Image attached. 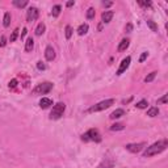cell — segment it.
Instances as JSON below:
<instances>
[{
  "mask_svg": "<svg viewBox=\"0 0 168 168\" xmlns=\"http://www.w3.org/2000/svg\"><path fill=\"white\" fill-rule=\"evenodd\" d=\"M167 147H168V141H167V139L155 142V143L151 144V146L146 147V150H144V153H143V158H150V156L158 155L160 153H163Z\"/></svg>",
  "mask_w": 168,
  "mask_h": 168,
  "instance_id": "6da1fadb",
  "label": "cell"
},
{
  "mask_svg": "<svg viewBox=\"0 0 168 168\" xmlns=\"http://www.w3.org/2000/svg\"><path fill=\"white\" fill-rule=\"evenodd\" d=\"M82 141L83 142H101V135L97 129H89L88 131H86L82 135Z\"/></svg>",
  "mask_w": 168,
  "mask_h": 168,
  "instance_id": "7a4b0ae2",
  "label": "cell"
},
{
  "mask_svg": "<svg viewBox=\"0 0 168 168\" xmlns=\"http://www.w3.org/2000/svg\"><path fill=\"white\" fill-rule=\"evenodd\" d=\"M114 104V100L113 99H108V100H104V101H100L97 104L92 105L91 108L87 109V113H95V112H101V110H105L108 109L109 106H112Z\"/></svg>",
  "mask_w": 168,
  "mask_h": 168,
  "instance_id": "3957f363",
  "label": "cell"
},
{
  "mask_svg": "<svg viewBox=\"0 0 168 168\" xmlns=\"http://www.w3.org/2000/svg\"><path fill=\"white\" fill-rule=\"evenodd\" d=\"M66 110V104L64 103H57L54 106L51 112H50V120H59L60 117L63 116Z\"/></svg>",
  "mask_w": 168,
  "mask_h": 168,
  "instance_id": "277c9868",
  "label": "cell"
},
{
  "mask_svg": "<svg viewBox=\"0 0 168 168\" xmlns=\"http://www.w3.org/2000/svg\"><path fill=\"white\" fill-rule=\"evenodd\" d=\"M53 89V83L50 82H45V83H41L33 89V93L34 95H46L49 93L50 91Z\"/></svg>",
  "mask_w": 168,
  "mask_h": 168,
  "instance_id": "5b68a950",
  "label": "cell"
},
{
  "mask_svg": "<svg viewBox=\"0 0 168 168\" xmlns=\"http://www.w3.org/2000/svg\"><path fill=\"white\" fill-rule=\"evenodd\" d=\"M126 150L129 151V153H133V154H138L141 153V151L146 147V143L144 142H141V143H129L126 144Z\"/></svg>",
  "mask_w": 168,
  "mask_h": 168,
  "instance_id": "8992f818",
  "label": "cell"
},
{
  "mask_svg": "<svg viewBox=\"0 0 168 168\" xmlns=\"http://www.w3.org/2000/svg\"><path fill=\"white\" fill-rule=\"evenodd\" d=\"M38 16H40V11H38L36 7H30L29 9H28V12H26V20L29 22L36 21L38 19Z\"/></svg>",
  "mask_w": 168,
  "mask_h": 168,
  "instance_id": "52a82bcc",
  "label": "cell"
},
{
  "mask_svg": "<svg viewBox=\"0 0 168 168\" xmlns=\"http://www.w3.org/2000/svg\"><path fill=\"white\" fill-rule=\"evenodd\" d=\"M130 62H131V58L130 57H126L125 59H122V62H121V64H120V67H118V70H117L116 74L117 75H122V74H124V72L129 69V66H130Z\"/></svg>",
  "mask_w": 168,
  "mask_h": 168,
  "instance_id": "ba28073f",
  "label": "cell"
},
{
  "mask_svg": "<svg viewBox=\"0 0 168 168\" xmlns=\"http://www.w3.org/2000/svg\"><path fill=\"white\" fill-rule=\"evenodd\" d=\"M45 58H46V60H49V62H51V60L55 59V50L53 49V46H47L45 49Z\"/></svg>",
  "mask_w": 168,
  "mask_h": 168,
  "instance_id": "9c48e42d",
  "label": "cell"
},
{
  "mask_svg": "<svg viewBox=\"0 0 168 168\" xmlns=\"http://www.w3.org/2000/svg\"><path fill=\"white\" fill-rule=\"evenodd\" d=\"M113 16H114L113 11H105V12H103V15H101V20H103L104 24H108V22L112 21Z\"/></svg>",
  "mask_w": 168,
  "mask_h": 168,
  "instance_id": "30bf717a",
  "label": "cell"
},
{
  "mask_svg": "<svg viewBox=\"0 0 168 168\" xmlns=\"http://www.w3.org/2000/svg\"><path fill=\"white\" fill-rule=\"evenodd\" d=\"M50 105H53V100L51 99H47V97H42L41 101H40V106L42 109H47Z\"/></svg>",
  "mask_w": 168,
  "mask_h": 168,
  "instance_id": "8fae6325",
  "label": "cell"
},
{
  "mask_svg": "<svg viewBox=\"0 0 168 168\" xmlns=\"http://www.w3.org/2000/svg\"><path fill=\"white\" fill-rule=\"evenodd\" d=\"M122 116H125V110L124 109H116L113 113L110 114V118L112 120H117V118H121Z\"/></svg>",
  "mask_w": 168,
  "mask_h": 168,
  "instance_id": "7c38bea8",
  "label": "cell"
},
{
  "mask_svg": "<svg viewBox=\"0 0 168 168\" xmlns=\"http://www.w3.org/2000/svg\"><path fill=\"white\" fill-rule=\"evenodd\" d=\"M88 29H89L88 24H82V25H79V28H77L76 32H77V34H79V36H84V34H87Z\"/></svg>",
  "mask_w": 168,
  "mask_h": 168,
  "instance_id": "4fadbf2b",
  "label": "cell"
},
{
  "mask_svg": "<svg viewBox=\"0 0 168 168\" xmlns=\"http://www.w3.org/2000/svg\"><path fill=\"white\" fill-rule=\"evenodd\" d=\"M33 47H34V41H33L32 37H29L26 40V42H25V51H28V53L32 51Z\"/></svg>",
  "mask_w": 168,
  "mask_h": 168,
  "instance_id": "5bb4252c",
  "label": "cell"
},
{
  "mask_svg": "<svg viewBox=\"0 0 168 168\" xmlns=\"http://www.w3.org/2000/svg\"><path fill=\"white\" fill-rule=\"evenodd\" d=\"M129 45H130V41L127 40V38H125V40H122L118 45V51H125V50L129 47Z\"/></svg>",
  "mask_w": 168,
  "mask_h": 168,
  "instance_id": "9a60e30c",
  "label": "cell"
},
{
  "mask_svg": "<svg viewBox=\"0 0 168 168\" xmlns=\"http://www.w3.org/2000/svg\"><path fill=\"white\" fill-rule=\"evenodd\" d=\"M45 30H46V26H45L43 22H40L36 28V36H42L45 33Z\"/></svg>",
  "mask_w": 168,
  "mask_h": 168,
  "instance_id": "2e32d148",
  "label": "cell"
},
{
  "mask_svg": "<svg viewBox=\"0 0 168 168\" xmlns=\"http://www.w3.org/2000/svg\"><path fill=\"white\" fill-rule=\"evenodd\" d=\"M13 5L17 8H24L28 5V0H13Z\"/></svg>",
  "mask_w": 168,
  "mask_h": 168,
  "instance_id": "e0dca14e",
  "label": "cell"
},
{
  "mask_svg": "<svg viewBox=\"0 0 168 168\" xmlns=\"http://www.w3.org/2000/svg\"><path fill=\"white\" fill-rule=\"evenodd\" d=\"M60 11H62V7H60L59 4L54 5V7H53V9H51V15L54 16V17H58V16L60 15Z\"/></svg>",
  "mask_w": 168,
  "mask_h": 168,
  "instance_id": "ac0fdd59",
  "label": "cell"
},
{
  "mask_svg": "<svg viewBox=\"0 0 168 168\" xmlns=\"http://www.w3.org/2000/svg\"><path fill=\"white\" fill-rule=\"evenodd\" d=\"M159 114V109L158 108H155V106H153V108H150L147 110V116L148 117H156Z\"/></svg>",
  "mask_w": 168,
  "mask_h": 168,
  "instance_id": "d6986e66",
  "label": "cell"
},
{
  "mask_svg": "<svg viewBox=\"0 0 168 168\" xmlns=\"http://www.w3.org/2000/svg\"><path fill=\"white\" fill-rule=\"evenodd\" d=\"M9 24H11V13L9 12H7L4 15V19H3V25L5 26V28H8L9 26Z\"/></svg>",
  "mask_w": 168,
  "mask_h": 168,
  "instance_id": "ffe728a7",
  "label": "cell"
},
{
  "mask_svg": "<svg viewBox=\"0 0 168 168\" xmlns=\"http://www.w3.org/2000/svg\"><path fill=\"white\" fill-rule=\"evenodd\" d=\"M156 74H158V72L156 71H153V72H150V74L144 77V82L146 83H150V82H153L154 79H155V76H156Z\"/></svg>",
  "mask_w": 168,
  "mask_h": 168,
  "instance_id": "44dd1931",
  "label": "cell"
},
{
  "mask_svg": "<svg viewBox=\"0 0 168 168\" xmlns=\"http://www.w3.org/2000/svg\"><path fill=\"white\" fill-rule=\"evenodd\" d=\"M147 26H148L153 32H158V25L155 24V21H153V20H147Z\"/></svg>",
  "mask_w": 168,
  "mask_h": 168,
  "instance_id": "7402d4cb",
  "label": "cell"
},
{
  "mask_svg": "<svg viewBox=\"0 0 168 168\" xmlns=\"http://www.w3.org/2000/svg\"><path fill=\"white\" fill-rule=\"evenodd\" d=\"M147 105H148V101L147 100H141V101H138L137 103V108L138 109H144V108H147Z\"/></svg>",
  "mask_w": 168,
  "mask_h": 168,
  "instance_id": "603a6c76",
  "label": "cell"
},
{
  "mask_svg": "<svg viewBox=\"0 0 168 168\" xmlns=\"http://www.w3.org/2000/svg\"><path fill=\"white\" fill-rule=\"evenodd\" d=\"M125 126L122 125V124H114V125H112L110 126V130L112 131H120V130H124Z\"/></svg>",
  "mask_w": 168,
  "mask_h": 168,
  "instance_id": "cb8c5ba5",
  "label": "cell"
},
{
  "mask_svg": "<svg viewBox=\"0 0 168 168\" xmlns=\"http://www.w3.org/2000/svg\"><path fill=\"white\" fill-rule=\"evenodd\" d=\"M19 29H15L13 32H12V34H11V38H9V41L11 42H15L16 40H17V37H19Z\"/></svg>",
  "mask_w": 168,
  "mask_h": 168,
  "instance_id": "d4e9b609",
  "label": "cell"
},
{
  "mask_svg": "<svg viewBox=\"0 0 168 168\" xmlns=\"http://www.w3.org/2000/svg\"><path fill=\"white\" fill-rule=\"evenodd\" d=\"M64 34H66V38H67V40H70V38H71V36H72V28L70 26V25H67L66 26V29H64Z\"/></svg>",
  "mask_w": 168,
  "mask_h": 168,
  "instance_id": "484cf974",
  "label": "cell"
},
{
  "mask_svg": "<svg viewBox=\"0 0 168 168\" xmlns=\"http://www.w3.org/2000/svg\"><path fill=\"white\" fill-rule=\"evenodd\" d=\"M95 9L93 8H88V11H87V19H89V20H92L93 17H95Z\"/></svg>",
  "mask_w": 168,
  "mask_h": 168,
  "instance_id": "4316f807",
  "label": "cell"
},
{
  "mask_svg": "<svg viewBox=\"0 0 168 168\" xmlns=\"http://www.w3.org/2000/svg\"><path fill=\"white\" fill-rule=\"evenodd\" d=\"M8 87H9V89H15L16 87H17V79H12L9 82V84H8Z\"/></svg>",
  "mask_w": 168,
  "mask_h": 168,
  "instance_id": "83f0119b",
  "label": "cell"
},
{
  "mask_svg": "<svg viewBox=\"0 0 168 168\" xmlns=\"http://www.w3.org/2000/svg\"><path fill=\"white\" fill-rule=\"evenodd\" d=\"M147 57H148V53H147V51H144V53L141 55V57H139V62H141V63H142V62H144Z\"/></svg>",
  "mask_w": 168,
  "mask_h": 168,
  "instance_id": "f1b7e54d",
  "label": "cell"
},
{
  "mask_svg": "<svg viewBox=\"0 0 168 168\" xmlns=\"http://www.w3.org/2000/svg\"><path fill=\"white\" fill-rule=\"evenodd\" d=\"M5 45H7V38L2 36V38H0V47H4Z\"/></svg>",
  "mask_w": 168,
  "mask_h": 168,
  "instance_id": "f546056e",
  "label": "cell"
},
{
  "mask_svg": "<svg viewBox=\"0 0 168 168\" xmlns=\"http://www.w3.org/2000/svg\"><path fill=\"white\" fill-rule=\"evenodd\" d=\"M37 69L41 70V71H43V70H46V66H45L42 62H37Z\"/></svg>",
  "mask_w": 168,
  "mask_h": 168,
  "instance_id": "4dcf8cb0",
  "label": "cell"
},
{
  "mask_svg": "<svg viewBox=\"0 0 168 168\" xmlns=\"http://www.w3.org/2000/svg\"><path fill=\"white\" fill-rule=\"evenodd\" d=\"M139 5H142V7H151V2H139Z\"/></svg>",
  "mask_w": 168,
  "mask_h": 168,
  "instance_id": "1f68e13d",
  "label": "cell"
},
{
  "mask_svg": "<svg viewBox=\"0 0 168 168\" xmlns=\"http://www.w3.org/2000/svg\"><path fill=\"white\" fill-rule=\"evenodd\" d=\"M125 29H126V32H127V33H130V32L133 30V25H131V24H127Z\"/></svg>",
  "mask_w": 168,
  "mask_h": 168,
  "instance_id": "d6a6232c",
  "label": "cell"
},
{
  "mask_svg": "<svg viewBox=\"0 0 168 168\" xmlns=\"http://www.w3.org/2000/svg\"><path fill=\"white\" fill-rule=\"evenodd\" d=\"M97 168H110V164H108V163H103V164H100Z\"/></svg>",
  "mask_w": 168,
  "mask_h": 168,
  "instance_id": "836d02e7",
  "label": "cell"
},
{
  "mask_svg": "<svg viewBox=\"0 0 168 168\" xmlns=\"http://www.w3.org/2000/svg\"><path fill=\"white\" fill-rule=\"evenodd\" d=\"M167 96H168V95H164V96L159 100V103H163V104H166V103H167Z\"/></svg>",
  "mask_w": 168,
  "mask_h": 168,
  "instance_id": "e575fe53",
  "label": "cell"
},
{
  "mask_svg": "<svg viewBox=\"0 0 168 168\" xmlns=\"http://www.w3.org/2000/svg\"><path fill=\"white\" fill-rule=\"evenodd\" d=\"M26 33H28V29H26V28H24V29H22V32H21V38H24V37L26 36Z\"/></svg>",
  "mask_w": 168,
  "mask_h": 168,
  "instance_id": "d590c367",
  "label": "cell"
},
{
  "mask_svg": "<svg viewBox=\"0 0 168 168\" xmlns=\"http://www.w3.org/2000/svg\"><path fill=\"white\" fill-rule=\"evenodd\" d=\"M74 4H75V2H74V0H71V2H67V4H66V5L70 8V7H72V5H74Z\"/></svg>",
  "mask_w": 168,
  "mask_h": 168,
  "instance_id": "8d00e7d4",
  "label": "cell"
},
{
  "mask_svg": "<svg viewBox=\"0 0 168 168\" xmlns=\"http://www.w3.org/2000/svg\"><path fill=\"white\" fill-rule=\"evenodd\" d=\"M103 4H104V7H110V5L113 4V3H112V2H104Z\"/></svg>",
  "mask_w": 168,
  "mask_h": 168,
  "instance_id": "74e56055",
  "label": "cell"
}]
</instances>
